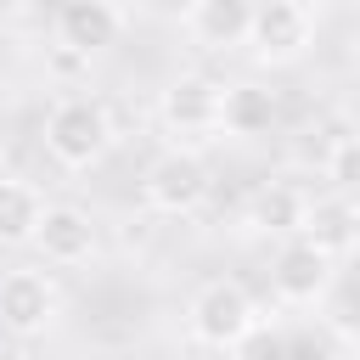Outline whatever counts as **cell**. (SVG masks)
<instances>
[{"mask_svg": "<svg viewBox=\"0 0 360 360\" xmlns=\"http://www.w3.org/2000/svg\"><path fill=\"white\" fill-rule=\"evenodd\" d=\"M39 214H45V197L34 180H0V248H28Z\"/></svg>", "mask_w": 360, "mask_h": 360, "instance_id": "obj_14", "label": "cell"}, {"mask_svg": "<svg viewBox=\"0 0 360 360\" xmlns=\"http://www.w3.org/2000/svg\"><path fill=\"white\" fill-rule=\"evenodd\" d=\"M118 28H124V17L112 0H68L56 11V39L73 56H96V51L118 45Z\"/></svg>", "mask_w": 360, "mask_h": 360, "instance_id": "obj_10", "label": "cell"}, {"mask_svg": "<svg viewBox=\"0 0 360 360\" xmlns=\"http://www.w3.org/2000/svg\"><path fill=\"white\" fill-rule=\"evenodd\" d=\"M62 315V292L51 281V270L39 264H22V270H6L0 276V332L11 338H45Z\"/></svg>", "mask_w": 360, "mask_h": 360, "instance_id": "obj_6", "label": "cell"}, {"mask_svg": "<svg viewBox=\"0 0 360 360\" xmlns=\"http://www.w3.org/2000/svg\"><path fill=\"white\" fill-rule=\"evenodd\" d=\"M304 202H309V197H304L292 180H264V186H253V197H248V225H253L259 236L287 242V236H298Z\"/></svg>", "mask_w": 360, "mask_h": 360, "instance_id": "obj_12", "label": "cell"}, {"mask_svg": "<svg viewBox=\"0 0 360 360\" xmlns=\"http://www.w3.org/2000/svg\"><path fill=\"white\" fill-rule=\"evenodd\" d=\"M141 191H146V202H152L158 214L186 219V214H197V208L208 202V191H214V169H208V158H202L197 146H169V152L152 158Z\"/></svg>", "mask_w": 360, "mask_h": 360, "instance_id": "obj_3", "label": "cell"}, {"mask_svg": "<svg viewBox=\"0 0 360 360\" xmlns=\"http://www.w3.org/2000/svg\"><path fill=\"white\" fill-rule=\"evenodd\" d=\"M315 45V11L304 0H253L248 17V51L264 68H292Z\"/></svg>", "mask_w": 360, "mask_h": 360, "instance_id": "obj_4", "label": "cell"}, {"mask_svg": "<svg viewBox=\"0 0 360 360\" xmlns=\"http://www.w3.org/2000/svg\"><path fill=\"white\" fill-rule=\"evenodd\" d=\"M276 124V96L253 79H236L219 90V129L225 135H270Z\"/></svg>", "mask_w": 360, "mask_h": 360, "instance_id": "obj_13", "label": "cell"}, {"mask_svg": "<svg viewBox=\"0 0 360 360\" xmlns=\"http://www.w3.org/2000/svg\"><path fill=\"white\" fill-rule=\"evenodd\" d=\"M34 0H0V17H17V11H28Z\"/></svg>", "mask_w": 360, "mask_h": 360, "instance_id": "obj_18", "label": "cell"}, {"mask_svg": "<svg viewBox=\"0 0 360 360\" xmlns=\"http://www.w3.org/2000/svg\"><path fill=\"white\" fill-rule=\"evenodd\" d=\"M186 326H191V338H197L202 349L231 354V349H236V343H242V338L259 326V304H253V292H248L242 281L214 276V281H202V287L191 292Z\"/></svg>", "mask_w": 360, "mask_h": 360, "instance_id": "obj_2", "label": "cell"}, {"mask_svg": "<svg viewBox=\"0 0 360 360\" xmlns=\"http://www.w3.org/2000/svg\"><path fill=\"white\" fill-rule=\"evenodd\" d=\"M332 281H338V264L321 248H309L304 236H287L276 248V259H270V292L287 309H321Z\"/></svg>", "mask_w": 360, "mask_h": 360, "instance_id": "obj_7", "label": "cell"}, {"mask_svg": "<svg viewBox=\"0 0 360 360\" xmlns=\"http://www.w3.org/2000/svg\"><path fill=\"white\" fill-rule=\"evenodd\" d=\"M45 264L68 270V264H84L96 253V219L79 208V202H45L39 225H34V242H28Z\"/></svg>", "mask_w": 360, "mask_h": 360, "instance_id": "obj_8", "label": "cell"}, {"mask_svg": "<svg viewBox=\"0 0 360 360\" xmlns=\"http://www.w3.org/2000/svg\"><path fill=\"white\" fill-rule=\"evenodd\" d=\"M231 360H292V349H287V338H281L276 326H264V321H259V326L231 349Z\"/></svg>", "mask_w": 360, "mask_h": 360, "instance_id": "obj_16", "label": "cell"}, {"mask_svg": "<svg viewBox=\"0 0 360 360\" xmlns=\"http://www.w3.org/2000/svg\"><path fill=\"white\" fill-rule=\"evenodd\" d=\"M219 79L208 73H180L158 90V124L163 135H174V146H191V141H208L219 135Z\"/></svg>", "mask_w": 360, "mask_h": 360, "instance_id": "obj_5", "label": "cell"}, {"mask_svg": "<svg viewBox=\"0 0 360 360\" xmlns=\"http://www.w3.org/2000/svg\"><path fill=\"white\" fill-rule=\"evenodd\" d=\"M45 152L62 163V169H96L107 152H112V112L107 101L96 96H56L51 112H45Z\"/></svg>", "mask_w": 360, "mask_h": 360, "instance_id": "obj_1", "label": "cell"}, {"mask_svg": "<svg viewBox=\"0 0 360 360\" xmlns=\"http://www.w3.org/2000/svg\"><path fill=\"white\" fill-rule=\"evenodd\" d=\"M253 0H186V34L202 51H236L248 45Z\"/></svg>", "mask_w": 360, "mask_h": 360, "instance_id": "obj_11", "label": "cell"}, {"mask_svg": "<svg viewBox=\"0 0 360 360\" xmlns=\"http://www.w3.org/2000/svg\"><path fill=\"white\" fill-rule=\"evenodd\" d=\"M298 236L309 248H321L332 264H343L354 253V242H360V208H354V197H343V191L309 197L304 202V219H298Z\"/></svg>", "mask_w": 360, "mask_h": 360, "instance_id": "obj_9", "label": "cell"}, {"mask_svg": "<svg viewBox=\"0 0 360 360\" xmlns=\"http://www.w3.org/2000/svg\"><path fill=\"white\" fill-rule=\"evenodd\" d=\"M321 304L332 309V315H326V321H332V332L349 343V338H354V315H349V281H343V270H338V281L326 287V298H321Z\"/></svg>", "mask_w": 360, "mask_h": 360, "instance_id": "obj_17", "label": "cell"}, {"mask_svg": "<svg viewBox=\"0 0 360 360\" xmlns=\"http://www.w3.org/2000/svg\"><path fill=\"white\" fill-rule=\"evenodd\" d=\"M326 180H332V191H343V197H354V180H360V146H354V135H332V146H326Z\"/></svg>", "mask_w": 360, "mask_h": 360, "instance_id": "obj_15", "label": "cell"}]
</instances>
